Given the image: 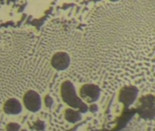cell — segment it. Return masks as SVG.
I'll use <instances>...</instances> for the list:
<instances>
[{"instance_id":"8992f818","label":"cell","mask_w":155,"mask_h":131,"mask_svg":"<svg viewBox=\"0 0 155 131\" xmlns=\"http://www.w3.org/2000/svg\"><path fill=\"white\" fill-rule=\"evenodd\" d=\"M123 92L124 94H127V97H120V99L121 101L127 103V104L132 103L137 95V90L135 88H126V89H124Z\"/></svg>"},{"instance_id":"5b68a950","label":"cell","mask_w":155,"mask_h":131,"mask_svg":"<svg viewBox=\"0 0 155 131\" xmlns=\"http://www.w3.org/2000/svg\"><path fill=\"white\" fill-rule=\"evenodd\" d=\"M4 111L8 115H18L22 111V105L18 99L10 98L5 103Z\"/></svg>"},{"instance_id":"6da1fadb","label":"cell","mask_w":155,"mask_h":131,"mask_svg":"<svg viewBox=\"0 0 155 131\" xmlns=\"http://www.w3.org/2000/svg\"><path fill=\"white\" fill-rule=\"evenodd\" d=\"M63 100L74 109H79L82 111L87 109V106L78 98L75 88L70 81H64L61 88Z\"/></svg>"},{"instance_id":"52a82bcc","label":"cell","mask_w":155,"mask_h":131,"mask_svg":"<svg viewBox=\"0 0 155 131\" xmlns=\"http://www.w3.org/2000/svg\"><path fill=\"white\" fill-rule=\"evenodd\" d=\"M65 117H66V119L72 123H75L81 119V115L74 109H68L65 112Z\"/></svg>"},{"instance_id":"ba28073f","label":"cell","mask_w":155,"mask_h":131,"mask_svg":"<svg viewBox=\"0 0 155 131\" xmlns=\"http://www.w3.org/2000/svg\"><path fill=\"white\" fill-rule=\"evenodd\" d=\"M6 129H7V131H18V129H20V126L15 123H12L8 125Z\"/></svg>"},{"instance_id":"3957f363","label":"cell","mask_w":155,"mask_h":131,"mask_svg":"<svg viewBox=\"0 0 155 131\" xmlns=\"http://www.w3.org/2000/svg\"><path fill=\"white\" fill-rule=\"evenodd\" d=\"M81 97L82 98L88 103H94L99 98L100 95V89L97 86L89 84V85H84L81 88Z\"/></svg>"},{"instance_id":"7a4b0ae2","label":"cell","mask_w":155,"mask_h":131,"mask_svg":"<svg viewBox=\"0 0 155 131\" xmlns=\"http://www.w3.org/2000/svg\"><path fill=\"white\" fill-rule=\"evenodd\" d=\"M25 107L31 112H37L41 109L42 101L40 95L35 90H29L25 93L23 98Z\"/></svg>"},{"instance_id":"277c9868","label":"cell","mask_w":155,"mask_h":131,"mask_svg":"<svg viewBox=\"0 0 155 131\" xmlns=\"http://www.w3.org/2000/svg\"><path fill=\"white\" fill-rule=\"evenodd\" d=\"M70 65V57L65 52H57L52 58V66L58 71L65 70Z\"/></svg>"}]
</instances>
